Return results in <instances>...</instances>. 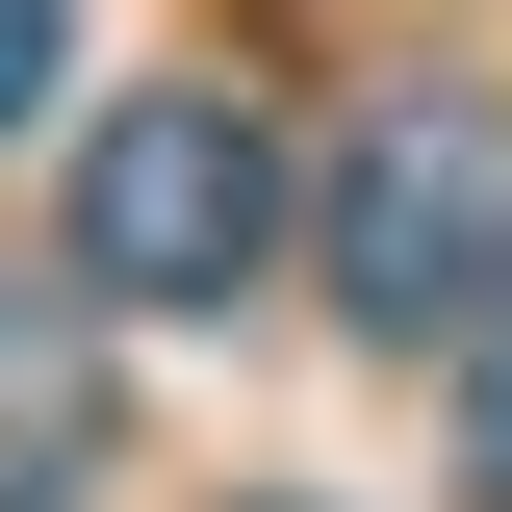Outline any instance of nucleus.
<instances>
[{"label": "nucleus", "mask_w": 512, "mask_h": 512, "mask_svg": "<svg viewBox=\"0 0 512 512\" xmlns=\"http://www.w3.org/2000/svg\"><path fill=\"white\" fill-rule=\"evenodd\" d=\"M333 308L359 333H487L512 308V103H461V77L359 103V154H333Z\"/></svg>", "instance_id": "nucleus-1"}, {"label": "nucleus", "mask_w": 512, "mask_h": 512, "mask_svg": "<svg viewBox=\"0 0 512 512\" xmlns=\"http://www.w3.org/2000/svg\"><path fill=\"white\" fill-rule=\"evenodd\" d=\"M103 487V308L0 282V512H77Z\"/></svg>", "instance_id": "nucleus-3"}, {"label": "nucleus", "mask_w": 512, "mask_h": 512, "mask_svg": "<svg viewBox=\"0 0 512 512\" xmlns=\"http://www.w3.org/2000/svg\"><path fill=\"white\" fill-rule=\"evenodd\" d=\"M256 256H282V128L256 103H103L77 128V282L103 308H231Z\"/></svg>", "instance_id": "nucleus-2"}, {"label": "nucleus", "mask_w": 512, "mask_h": 512, "mask_svg": "<svg viewBox=\"0 0 512 512\" xmlns=\"http://www.w3.org/2000/svg\"><path fill=\"white\" fill-rule=\"evenodd\" d=\"M461 512H512V359L461 384Z\"/></svg>", "instance_id": "nucleus-5"}, {"label": "nucleus", "mask_w": 512, "mask_h": 512, "mask_svg": "<svg viewBox=\"0 0 512 512\" xmlns=\"http://www.w3.org/2000/svg\"><path fill=\"white\" fill-rule=\"evenodd\" d=\"M52 77H77V0H0V128L52 103Z\"/></svg>", "instance_id": "nucleus-4"}]
</instances>
